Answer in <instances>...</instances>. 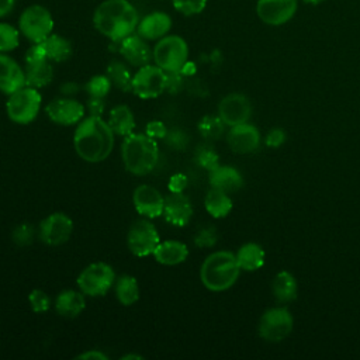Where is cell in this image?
Returning a JSON list of instances; mask_svg holds the SVG:
<instances>
[{"label":"cell","mask_w":360,"mask_h":360,"mask_svg":"<svg viewBox=\"0 0 360 360\" xmlns=\"http://www.w3.org/2000/svg\"><path fill=\"white\" fill-rule=\"evenodd\" d=\"M129 359L142 360V356L141 354H125V356H122V360H129Z\"/></svg>","instance_id":"obj_48"},{"label":"cell","mask_w":360,"mask_h":360,"mask_svg":"<svg viewBox=\"0 0 360 360\" xmlns=\"http://www.w3.org/2000/svg\"><path fill=\"white\" fill-rule=\"evenodd\" d=\"M188 256V249L183 242L179 240H165L159 242L153 252L156 262L165 266H174L183 263Z\"/></svg>","instance_id":"obj_24"},{"label":"cell","mask_w":360,"mask_h":360,"mask_svg":"<svg viewBox=\"0 0 360 360\" xmlns=\"http://www.w3.org/2000/svg\"><path fill=\"white\" fill-rule=\"evenodd\" d=\"M34 228L30 224H20L13 229V242L18 246H27L34 239Z\"/></svg>","instance_id":"obj_38"},{"label":"cell","mask_w":360,"mask_h":360,"mask_svg":"<svg viewBox=\"0 0 360 360\" xmlns=\"http://www.w3.org/2000/svg\"><path fill=\"white\" fill-rule=\"evenodd\" d=\"M162 215L174 226L187 225L193 217V205L190 198L183 193H170L165 197V208Z\"/></svg>","instance_id":"obj_19"},{"label":"cell","mask_w":360,"mask_h":360,"mask_svg":"<svg viewBox=\"0 0 360 360\" xmlns=\"http://www.w3.org/2000/svg\"><path fill=\"white\" fill-rule=\"evenodd\" d=\"M252 107L243 94L232 93L225 96L218 104V115L228 127H235L248 122L250 118Z\"/></svg>","instance_id":"obj_13"},{"label":"cell","mask_w":360,"mask_h":360,"mask_svg":"<svg viewBox=\"0 0 360 360\" xmlns=\"http://www.w3.org/2000/svg\"><path fill=\"white\" fill-rule=\"evenodd\" d=\"M120 53L129 65L136 68L148 65L153 58L146 39L138 34H131L120 41Z\"/></svg>","instance_id":"obj_18"},{"label":"cell","mask_w":360,"mask_h":360,"mask_svg":"<svg viewBox=\"0 0 360 360\" xmlns=\"http://www.w3.org/2000/svg\"><path fill=\"white\" fill-rule=\"evenodd\" d=\"M284 141H285V132L280 128L271 129L266 136V145L270 148H278L284 143Z\"/></svg>","instance_id":"obj_41"},{"label":"cell","mask_w":360,"mask_h":360,"mask_svg":"<svg viewBox=\"0 0 360 360\" xmlns=\"http://www.w3.org/2000/svg\"><path fill=\"white\" fill-rule=\"evenodd\" d=\"M204 205L211 217L224 218L232 210V200L229 198L228 193H225L219 188L211 187L210 191L205 194Z\"/></svg>","instance_id":"obj_29"},{"label":"cell","mask_w":360,"mask_h":360,"mask_svg":"<svg viewBox=\"0 0 360 360\" xmlns=\"http://www.w3.org/2000/svg\"><path fill=\"white\" fill-rule=\"evenodd\" d=\"M187 186V177L183 173H176L169 180V190L170 193H183V190Z\"/></svg>","instance_id":"obj_42"},{"label":"cell","mask_w":360,"mask_h":360,"mask_svg":"<svg viewBox=\"0 0 360 360\" xmlns=\"http://www.w3.org/2000/svg\"><path fill=\"white\" fill-rule=\"evenodd\" d=\"M115 295L117 300L125 307L135 304L139 300V285L136 278L129 274H122L118 277L115 281Z\"/></svg>","instance_id":"obj_31"},{"label":"cell","mask_w":360,"mask_h":360,"mask_svg":"<svg viewBox=\"0 0 360 360\" xmlns=\"http://www.w3.org/2000/svg\"><path fill=\"white\" fill-rule=\"evenodd\" d=\"M15 0H0V17H4L13 11Z\"/></svg>","instance_id":"obj_47"},{"label":"cell","mask_w":360,"mask_h":360,"mask_svg":"<svg viewBox=\"0 0 360 360\" xmlns=\"http://www.w3.org/2000/svg\"><path fill=\"white\" fill-rule=\"evenodd\" d=\"M240 273L236 256L228 250H218L207 256L200 269V278L210 291H225L231 288Z\"/></svg>","instance_id":"obj_4"},{"label":"cell","mask_w":360,"mask_h":360,"mask_svg":"<svg viewBox=\"0 0 360 360\" xmlns=\"http://www.w3.org/2000/svg\"><path fill=\"white\" fill-rule=\"evenodd\" d=\"M108 125L115 135L127 136L135 129V118L131 108L125 104L115 105L108 115Z\"/></svg>","instance_id":"obj_25"},{"label":"cell","mask_w":360,"mask_h":360,"mask_svg":"<svg viewBox=\"0 0 360 360\" xmlns=\"http://www.w3.org/2000/svg\"><path fill=\"white\" fill-rule=\"evenodd\" d=\"M160 238L155 225L148 219H139L132 224L128 231L127 245L132 255L138 257H145L153 255Z\"/></svg>","instance_id":"obj_11"},{"label":"cell","mask_w":360,"mask_h":360,"mask_svg":"<svg viewBox=\"0 0 360 360\" xmlns=\"http://www.w3.org/2000/svg\"><path fill=\"white\" fill-rule=\"evenodd\" d=\"M28 301H30V305H31L32 311H34V312H38V314L46 312V311L49 309V307H51V298H49V295H48L45 291L38 290V288H35V290H32V291L30 292Z\"/></svg>","instance_id":"obj_37"},{"label":"cell","mask_w":360,"mask_h":360,"mask_svg":"<svg viewBox=\"0 0 360 360\" xmlns=\"http://www.w3.org/2000/svg\"><path fill=\"white\" fill-rule=\"evenodd\" d=\"M25 84V73L21 66L6 53L0 52V91L11 94Z\"/></svg>","instance_id":"obj_21"},{"label":"cell","mask_w":360,"mask_h":360,"mask_svg":"<svg viewBox=\"0 0 360 360\" xmlns=\"http://www.w3.org/2000/svg\"><path fill=\"white\" fill-rule=\"evenodd\" d=\"M152 52L155 65L165 72H181L188 59V45L179 35H165Z\"/></svg>","instance_id":"obj_5"},{"label":"cell","mask_w":360,"mask_h":360,"mask_svg":"<svg viewBox=\"0 0 360 360\" xmlns=\"http://www.w3.org/2000/svg\"><path fill=\"white\" fill-rule=\"evenodd\" d=\"M145 134H148V135L152 136L153 139L163 138V136L166 135V128H165L163 122H160V121H150V122H148V125H146Z\"/></svg>","instance_id":"obj_44"},{"label":"cell","mask_w":360,"mask_h":360,"mask_svg":"<svg viewBox=\"0 0 360 360\" xmlns=\"http://www.w3.org/2000/svg\"><path fill=\"white\" fill-rule=\"evenodd\" d=\"M73 232V221L63 212H53L39 224V238L49 246L65 243Z\"/></svg>","instance_id":"obj_12"},{"label":"cell","mask_w":360,"mask_h":360,"mask_svg":"<svg viewBox=\"0 0 360 360\" xmlns=\"http://www.w3.org/2000/svg\"><path fill=\"white\" fill-rule=\"evenodd\" d=\"M87 94L90 97H100V98H104L110 89H111V82L110 79L107 77V75H97V76H93L84 86Z\"/></svg>","instance_id":"obj_35"},{"label":"cell","mask_w":360,"mask_h":360,"mask_svg":"<svg viewBox=\"0 0 360 360\" xmlns=\"http://www.w3.org/2000/svg\"><path fill=\"white\" fill-rule=\"evenodd\" d=\"M139 15L128 0H104L93 14L94 28L112 41H121L136 31Z\"/></svg>","instance_id":"obj_2"},{"label":"cell","mask_w":360,"mask_h":360,"mask_svg":"<svg viewBox=\"0 0 360 360\" xmlns=\"http://www.w3.org/2000/svg\"><path fill=\"white\" fill-rule=\"evenodd\" d=\"M226 142L231 148L232 152L235 153H250L257 149L260 143V134L259 129L248 122L231 127L228 135H226Z\"/></svg>","instance_id":"obj_17"},{"label":"cell","mask_w":360,"mask_h":360,"mask_svg":"<svg viewBox=\"0 0 360 360\" xmlns=\"http://www.w3.org/2000/svg\"><path fill=\"white\" fill-rule=\"evenodd\" d=\"M197 160L200 163V166H202L204 169H207L208 172L215 169L218 165H219V160H218V155L210 149V148H204L198 152L197 155Z\"/></svg>","instance_id":"obj_39"},{"label":"cell","mask_w":360,"mask_h":360,"mask_svg":"<svg viewBox=\"0 0 360 360\" xmlns=\"http://www.w3.org/2000/svg\"><path fill=\"white\" fill-rule=\"evenodd\" d=\"M236 262L240 270L245 271H255L259 270L264 264V250L257 243H245L236 252Z\"/></svg>","instance_id":"obj_27"},{"label":"cell","mask_w":360,"mask_h":360,"mask_svg":"<svg viewBox=\"0 0 360 360\" xmlns=\"http://www.w3.org/2000/svg\"><path fill=\"white\" fill-rule=\"evenodd\" d=\"M42 97L38 89L24 86L22 89L8 94L6 110L8 118L15 124H30L39 112Z\"/></svg>","instance_id":"obj_7"},{"label":"cell","mask_w":360,"mask_h":360,"mask_svg":"<svg viewBox=\"0 0 360 360\" xmlns=\"http://www.w3.org/2000/svg\"><path fill=\"white\" fill-rule=\"evenodd\" d=\"M166 90V72L158 65L141 66L132 76V89L139 98H155Z\"/></svg>","instance_id":"obj_10"},{"label":"cell","mask_w":360,"mask_h":360,"mask_svg":"<svg viewBox=\"0 0 360 360\" xmlns=\"http://www.w3.org/2000/svg\"><path fill=\"white\" fill-rule=\"evenodd\" d=\"M297 11V0H257V17L269 25H281L290 21Z\"/></svg>","instance_id":"obj_14"},{"label":"cell","mask_w":360,"mask_h":360,"mask_svg":"<svg viewBox=\"0 0 360 360\" xmlns=\"http://www.w3.org/2000/svg\"><path fill=\"white\" fill-rule=\"evenodd\" d=\"M48 118L58 125L79 124L84 118V107L73 98H56L45 107Z\"/></svg>","instance_id":"obj_15"},{"label":"cell","mask_w":360,"mask_h":360,"mask_svg":"<svg viewBox=\"0 0 360 360\" xmlns=\"http://www.w3.org/2000/svg\"><path fill=\"white\" fill-rule=\"evenodd\" d=\"M292 315L284 307L270 308L263 312L259 319V335L267 342H280L292 330Z\"/></svg>","instance_id":"obj_9"},{"label":"cell","mask_w":360,"mask_h":360,"mask_svg":"<svg viewBox=\"0 0 360 360\" xmlns=\"http://www.w3.org/2000/svg\"><path fill=\"white\" fill-rule=\"evenodd\" d=\"M208 0H172L173 7L183 15H194L200 14Z\"/></svg>","instance_id":"obj_36"},{"label":"cell","mask_w":360,"mask_h":360,"mask_svg":"<svg viewBox=\"0 0 360 360\" xmlns=\"http://www.w3.org/2000/svg\"><path fill=\"white\" fill-rule=\"evenodd\" d=\"M115 281L114 269L104 263L96 262L84 267L77 276L79 290L89 297H101L104 295Z\"/></svg>","instance_id":"obj_8"},{"label":"cell","mask_w":360,"mask_h":360,"mask_svg":"<svg viewBox=\"0 0 360 360\" xmlns=\"http://www.w3.org/2000/svg\"><path fill=\"white\" fill-rule=\"evenodd\" d=\"M121 155L124 166L129 173L145 176L155 169L159 159L156 139L148 134L132 132L124 138Z\"/></svg>","instance_id":"obj_3"},{"label":"cell","mask_w":360,"mask_h":360,"mask_svg":"<svg viewBox=\"0 0 360 360\" xmlns=\"http://www.w3.org/2000/svg\"><path fill=\"white\" fill-rule=\"evenodd\" d=\"M114 132L101 117L83 118L75 131L73 146L76 153L86 162L97 163L107 159L114 146Z\"/></svg>","instance_id":"obj_1"},{"label":"cell","mask_w":360,"mask_h":360,"mask_svg":"<svg viewBox=\"0 0 360 360\" xmlns=\"http://www.w3.org/2000/svg\"><path fill=\"white\" fill-rule=\"evenodd\" d=\"M210 184L211 187L219 188L225 193H235L243 186V179L240 173L232 166H217L210 170Z\"/></svg>","instance_id":"obj_22"},{"label":"cell","mask_w":360,"mask_h":360,"mask_svg":"<svg viewBox=\"0 0 360 360\" xmlns=\"http://www.w3.org/2000/svg\"><path fill=\"white\" fill-rule=\"evenodd\" d=\"M172 28V18L167 13L153 11L139 20L136 34L146 41H155L163 38Z\"/></svg>","instance_id":"obj_20"},{"label":"cell","mask_w":360,"mask_h":360,"mask_svg":"<svg viewBox=\"0 0 360 360\" xmlns=\"http://www.w3.org/2000/svg\"><path fill=\"white\" fill-rule=\"evenodd\" d=\"M215 240H217V235L212 228L202 229L195 238V243L200 246H211L215 243Z\"/></svg>","instance_id":"obj_43"},{"label":"cell","mask_w":360,"mask_h":360,"mask_svg":"<svg viewBox=\"0 0 360 360\" xmlns=\"http://www.w3.org/2000/svg\"><path fill=\"white\" fill-rule=\"evenodd\" d=\"M86 308L84 294L79 290H63L58 294L55 301V309L65 318H76Z\"/></svg>","instance_id":"obj_23"},{"label":"cell","mask_w":360,"mask_h":360,"mask_svg":"<svg viewBox=\"0 0 360 360\" xmlns=\"http://www.w3.org/2000/svg\"><path fill=\"white\" fill-rule=\"evenodd\" d=\"M18 30L32 44L44 42L52 34L53 17L44 6H28L20 15Z\"/></svg>","instance_id":"obj_6"},{"label":"cell","mask_w":360,"mask_h":360,"mask_svg":"<svg viewBox=\"0 0 360 360\" xmlns=\"http://www.w3.org/2000/svg\"><path fill=\"white\" fill-rule=\"evenodd\" d=\"M25 84L41 89L45 87L53 76L52 65L49 63V59L38 60V62H28L25 63Z\"/></svg>","instance_id":"obj_26"},{"label":"cell","mask_w":360,"mask_h":360,"mask_svg":"<svg viewBox=\"0 0 360 360\" xmlns=\"http://www.w3.org/2000/svg\"><path fill=\"white\" fill-rule=\"evenodd\" d=\"M105 75L110 79L111 84L117 86L122 91H129L132 89V76L134 75H131V72L122 62H118V60L110 62V65L107 66Z\"/></svg>","instance_id":"obj_32"},{"label":"cell","mask_w":360,"mask_h":360,"mask_svg":"<svg viewBox=\"0 0 360 360\" xmlns=\"http://www.w3.org/2000/svg\"><path fill=\"white\" fill-rule=\"evenodd\" d=\"M305 3H309V4H319V3H322V1H325V0H304Z\"/></svg>","instance_id":"obj_49"},{"label":"cell","mask_w":360,"mask_h":360,"mask_svg":"<svg viewBox=\"0 0 360 360\" xmlns=\"http://www.w3.org/2000/svg\"><path fill=\"white\" fill-rule=\"evenodd\" d=\"M76 359H83V360H107V356L101 353L100 350H87L83 352L82 354L76 356Z\"/></svg>","instance_id":"obj_46"},{"label":"cell","mask_w":360,"mask_h":360,"mask_svg":"<svg viewBox=\"0 0 360 360\" xmlns=\"http://www.w3.org/2000/svg\"><path fill=\"white\" fill-rule=\"evenodd\" d=\"M46 56L49 60L53 62H63L70 58L72 55V44L62 35L51 34L44 42H42Z\"/></svg>","instance_id":"obj_30"},{"label":"cell","mask_w":360,"mask_h":360,"mask_svg":"<svg viewBox=\"0 0 360 360\" xmlns=\"http://www.w3.org/2000/svg\"><path fill=\"white\" fill-rule=\"evenodd\" d=\"M48 59L45 48L42 45V42L39 44H34L25 53V63L28 62H38V60H44Z\"/></svg>","instance_id":"obj_40"},{"label":"cell","mask_w":360,"mask_h":360,"mask_svg":"<svg viewBox=\"0 0 360 360\" xmlns=\"http://www.w3.org/2000/svg\"><path fill=\"white\" fill-rule=\"evenodd\" d=\"M297 281L290 271H278L271 281V291L278 302H290L297 298Z\"/></svg>","instance_id":"obj_28"},{"label":"cell","mask_w":360,"mask_h":360,"mask_svg":"<svg viewBox=\"0 0 360 360\" xmlns=\"http://www.w3.org/2000/svg\"><path fill=\"white\" fill-rule=\"evenodd\" d=\"M105 108V103L104 98L100 97H90L87 101V110L90 112V115H97L101 117V114L104 112Z\"/></svg>","instance_id":"obj_45"},{"label":"cell","mask_w":360,"mask_h":360,"mask_svg":"<svg viewBox=\"0 0 360 360\" xmlns=\"http://www.w3.org/2000/svg\"><path fill=\"white\" fill-rule=\"evenodd\" d=\"M20 30L7 22H0V52H8L18 46Z\"/></svg>","instance_id":"obj_34"},{"label":"cell","mask_w":360,"mask_h":360,"mask_svg":"<svg viewBox=\"0 0 360 360\" xmlns=\"http://www.w3.org/2000/svg\"><path fill=\"white\" fill-rule=\"evenodd\" d=\"M225 124L224 121L215 115H205L198 122V131L200 134L207 139H218L224 134Z\"/></svg>","instance_id":"obj_33"},{"label":"cell","mask_w":360,"mask_h":360,"mask_svg":"<svg viewBox=\"0 0 360 360\" xmlns=\"http://www.w3.org/2000/svg\"><path fill=\"white\" fill-rule=\"evenodd\" d=\"M134 205L136 211L145 218H158L163 214L165 208V197L152 186L142 184L138 186L132 195Z\"/></svg>","instance_id":"obj_16"}]
</instances>
